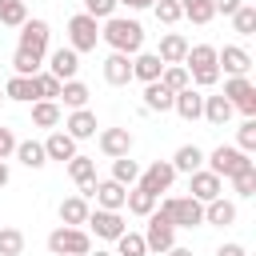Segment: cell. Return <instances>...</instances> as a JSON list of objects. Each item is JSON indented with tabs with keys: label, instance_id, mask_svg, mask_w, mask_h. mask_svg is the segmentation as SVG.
<instances>
[{
	"label": "cell",
	"instance_id": "cell-1",
	"mask_svg": "<svg viewBox=\"0 0 256 256\" xmlns=\"http://www.w3.org/2000/svg\"><path fill=\"white\" fill-rule=\"evenodd\" d=\"M100 40H104L112 52L136 56V52H144V24L132 20V16H108L104 28H100Z\"/></svg>",
	"mask_w": 256,
	"mask_h": 256
},
{
	"label": "cell",
	"instance_id": "cell-2",
	"mask_svg": "<svg viewBox=\"0 0 256 256\" xmlns=\"http://www.w3.org/2000/svg\"><path fill=\"white\" fill-rule=\"evenodd\" d=\"M184 68H188V80L192 88H212L220 80V64H216V48L212 44H188V56H184Z\"/></svg>",
	"mask_w": 256,
	"mask_h": 256
},
{
	"label": "cell",
	"instance_id": "cell-3",
	"mask_svg": "<svg viewBox=\"0 0 256 256\" xmlns=\"http://www.w3.org/2000/svg\"><path fill=\"white\" fill-rule=\"evenodd\" d=\"M156 212H164L172 220V228H200L204 224V204L192 196H160Z\"/></svg>",
	"mask_w": 256,
	"mask_h": 256
},
{
	"label": "cell",
	"instance_id": "cell-4",
	"mask_svg": "<svg viewBox=\"0 0 256 256\" xmlns=\"http://www.w3.org/2000/svg\"><path fill=\"white\" fill-rule=\"evenodd\" d=\"M204 168H208V172H216L220 180H232L236 172L252 168V156H248V152H240L236 144H220V148L204 152Z\"/></svg>",
	"mask_w": 256,
	"mask_h": 256
},
{
	"label": "cell",
	"instance_id": "cell-5",
	"mask_svg": "<svg viewBox=\"0 0 256 256\" xmlns=\"http://www.w3.org/2000/svg\"><path fill=\"white\" fill-rule=\"evenodd\" d=\"M48 252L52 256H88L92 252V236L88 228H52L48 232Z\"/></svg>",
	"mask_w": 256,
	"mask_h": 256
},
{
	"label": "cell",
	"instance_id": "cell-6",
	"mask_svg": "<svg viewBox=\"0 0 256 256\" xmlns=\"http://www.w3.org/2000/svg\"><path fill=\"white\" fill-rule=\"evenodd\" d=\"M48 36H52L48 20L32 16V20H24V24H20V44H16V52H24V56H32V60H40V64H44V56H48Z\"/></svg>",
	"mask_w": 256,
	"mask_h": 256
},
{
	"label": "cell",
	"instance_id": "cell-7",
	"mask_svg": "<svg viewBox=\"0 0 256 256\" xmlns=\"http://www.w3.org/2000/svg\"><path fill=\"white\" fill-rule=\"evenodd\" d=\"M100 44V20H92L88 12H76L68 20V48L80 56V52H96Z\"/></svg>",
	"mask_w": 256,
	"mask_h": 256
},
{
	"label": "cell",
	"instance_id": "cell-8",
	"mask_svg": "<svg viewBox=\"0 0 256 256\" xmlns=\"http://www.w3.org/2000/svg\"><path fill=\"white\" fill-rule=\"evenodd\" d=\"M220 96H224L236 112H244V120H256V84H252L248 76H228Z\"/></svg>",
	"mask_w": 256,
	"mask_h": 256
},
{
	"label": "cell",
	"instance_id": "cell-9",
	"mask_svg": "<svg viewBox=\"0 0 256 256\" xmlns=\"http://www.w3.org/2000/svg\"><path fill=\"white\" fill-rule=\"evenodd\" d=\"M84 224H88V236H96V240H108V244H116V240L128 232L124 216H120V212H104V208H92Z\"/></svg>",
	"mask_w": 256,
	"mask_h": 256
},
{
	"label": "cell",
	"instance_id": "cell-10",
	"mask_svg": "<svg viewBox=\"0 0 256 256\" xmlns=\"http://www.w3.org/2000/svg\"><path fill=\"white\" fill-rule=\"evenodd\" d=\"M144 220H148V228H144L140 236H144L148 252H160V256H164V252L176 244V228H172V220H168L164 212H152V216H144Z\"/></svg>",
	"mask_w": 256,
	"mask_h": 256
},
{
	"label": "cell",
	"instance_id": "cell-11",
	"mask_svg": "<svg viewBox=\"0 0 256 256\" xmlns=\"http://www.w3.org/2000/svg\"><path fill=\"white\" fill-rule=\"evenodd\" d=\"M172 180H176V168H172L168 160H152L148 168H140L136 188H144V192H152V196H164V192L172 188Z\"/></svg>",
	"mask_w": 256,
	"mask_h": 256
},
{
	"label": "cell",
	"instance_id": "cell-12",
	"mask_svg": "<svg viewBox=\"0 0 256 256\" xmlns=\"http://www.w3.org/2000/svg\"><path fill=\"white\" fill-rule=\"evenodd\" d=\"M64 168H68L72 184L80 188L76 196H84V200H88V196H92V188H96V160H92V156H84V152H76V156H72Z\"/></svg>",
	"mask_w": 256,
	"mask_h": 256
},
{
	"label": "cell",
	"instance_id": "cell-13",
	"mask_svg": "<svg viewBox=\"0 0 256 256\" xmlns=\"http://www.w3.org/2000/svg\"><path fill=\"white\" fill-rule=\"evenodd\" d=\"M96 144L108 160H120V156H132V132L128 128H100L96 132Z\"/></svg>",
	"mask_w": 256,
	"mask_h": 256
},
{
	"label": "cell",
	"instance_id": "cell-14",
	"mask_svg": "<svg viewBox=\"0 0 256 256\" xmlns=\"http://www.w3.org/2000/svg\"><path fill=\"white\" fill-rule=\"evenodd\" d=\"M188 196H192V200H200V204H208V200L224 196V180H220L216 172L200 168V172H192V176H188Z\"/></svg>",
	"mask_w": 256,
	"mask_h": 256
},
{
	"label": "cell",
	"instance_id": "cell-15",
	"mask_svg": "<svg viewBox=\"0 0 256 256\" xmlns=\"http://www.w3.org/2000/svg\"><path fill=\"white\" fill-rule=\"evenodd\" d=\"M216 64H220V72H228V76H248L252 56H248V48H240V44H224V48H216Z\"/></svg>",
	"mask_w": 256,
	"mask_h": 256
},
{
	"label": "cell",
	"instance_id": "cell-16",
	"mask_svg": "<svg viewBox=\"0 0 256 256\" xmlns=\"http://www.w3.org/2000/svg\"><path fill=\"white\" fill-rule=\"evenodd\" d=\"M48 72L64 84V80H76V72H80V56L64 44V48H52L48 52Z\"/></svg>",
	"mask_w": 256,
	"mask_h": 256
},
{
	"label": "cell",
	"instance_id": "cell-17",
	"mask_svg": "<svg viewBox=\"0 0 256 256\" xmlns=\"http://www.w3.org/2000/svg\"><path fill=\"white\" fill-rule=\"evenodd\" d=\"M124 196H128L124 184H116V180H96V188H92L88 200H96V208H104V212H120V208H124Z\"/></svg>",
	"mask_w": 256,
	"mask_h": 256
},
{
	"label": "cell",
	"instance_id": "cell-18",
	"mask_svg": "<svg viewBox=\"0 0 256 256\" xmlns=\"http://www.w3.org/2000/svg\"><path fill=\"white\" fill-rule=\"evenodd\" d=\"M96 128H100V124H96V112H92V108H76V112H68V120H64V132H68L76 144H80V140H92Z\"/></svg>",
	"mask_w": 256,
	"mask_h": 256
},
{
	"label": "cell",
	"instance_id": "cell-19",
	"mask_svg": "<svg viewBox=\"0 0 256 256\" xmlns=\"http://www.w3.org/2000/svg\"><path fill=\"white\" fill-rule=\"evenodd\" d=\"M172 112L180 116V120H200V112H204V92L200 88H184V92H176L172 96Z\"/></svg>",
	"mask_w": 256,
	"mask_h": 256
},
{
	"label": "cell",
	"instance_id": "cell-20",
	"mask_svg": "<svg viewBox=\"0 0 256 256\" xmlns=\"http://www.w3.org/2000/svg\"><path fill=\"white\" fill-rule=\"evenodd\" d=\"M104 80H108L112 88H124V84L132 80V56L108 52V60H104Z\"/></svg>",
	"mask_w": 256,
	"mask_h": 256
},
{
	"label": "cell",
	"instance_id": "cell-21",
	"mask_svg": "<svg viewBox=\"0 0 256 256\" xmlns=\"http://www.w3.org/2000/svg\"><path fill=\"white\" fill-rule=\"evenodd\" d=\"M4 100H16V104H36V100H40L36 80H32V76H8V80H4Z\"/></svg>",
	"mask_w": 256,
	"mask_h": 256
},
{
	"label": "cell",
	"instance_id": "cell-22",
	"mask_svg": "<svg viewBox=\"0 0 256 256\" xmlns=\"http://www.w3.org/2000/svg\"><path fill=\"white\" fill-rule=\"evenodd\" d=\"M44 156H48V160L68 164V160L76 156V140H72L64 128H56V132H48V140H44Z\"/></svg>",
	"mask_w": 256,
	"mask_h": 256
},
{
	"label": "cell",
	"instance_id": "cell-23",
	"mask_svg": "<svg viewBox=\"0 0 256 256\" xmlns=\"http://www.w3.org/2000/svg\"><path fill=\"white\" fill-rule=\"evenodd\" d=\"M168 164L176 168V176H180V172H184V176H192V172H200V168H204V148H200V144H180V148H176V156H172Z\"/></svg>",
	"mask_w": 256,
	"mask_h": 256
},
{
	"label": "cell",
	"instance_id": "cell-24",
	"mask_svg": "<svg viewBox=\"0 0 256 256\" xmlns=\"http://www.w3.org/2000/svg\"><path fill=\"white\" fill-rule=\"evenodd\" d=\"M60 224L64 228H84V220H88V212H92V204L84 200V196H68V200H60Z\"/></svg>",
	"mask_w": 256,
	"mask_h": 256
},
{
	"label": "cell",
	"instance_id": "cell-25",
	"mask_svg": "<svg viewBox=\"0 0 256 256\" xmlns=\"http://www.w3.org/2000/svg\"><path fill=\"white\" fill-rule=\"evenodd\" d=\"M156 56H160V64H184V56H188V40H184L180 32H164Z\"/></svg>",
	"mask_w": 256,
	"mask_h": 256
},
{
	"label": "cell",
	"instance_id": "cell-26",
	"mask_svg": "<svg viewBox=\"0 0 256 256\" xmlns=\"http://www.w3.org/2000/svg\"><path fill=\"white\" fill-rule=\"evenodd\" d=\"M160 72H164V64H160L156 52H136V56H132V80L152 84V80H160Z\"/></svg>",
	"mask_w": 256,
	"mask_h": 256
},
{
	"label": "cell",
	"instance_id": "cell-27",
	"mask_svg": "<svg viewBox=\"0 0 256 256\" xmlns=\"http://www.w3.org/2000/svg\"><path fill=\"white\" fill-rule=\"evenodd\" d=\"M204 224H212V228H228V224H236V204L224 200V196L208 200V204H204Z\"/></svg>",
	"mask_w": 256,
	"mask_h": 256
},
{
	"label": "cell",
	"instance_id": "cell-28",
	"mask_svg": "<svg viewBox=\"0 0 256 256\" xmlns=\"http://www.w3.org/2000/svg\"><path fill=\"white\" fill-rule=\"evenodd\" d=\"M232 112H236V108L216 92V96H204V112H200V120H208L212 128H224V124L232 120Z\"/></svg>",
	"mask_w": 256,
	"mask_h": 256
},
{
	"label": "cell",
	"instance_id": "cell-29",
	"mask_svg": "<svg viewBox=\"0 0 256 256\" xmlns=\"http://www.w3.org/2000/svg\"><path fill=\"white\" fill-rule=\"evenodd\" d=\"M88 84L84 80H64V88H60V100L56 104H64L68 112H76V108H88Z\"/></svg>",
	"mask_w": 256,
	"mask_h": 256
},
{
	"label": "cell",
	"instance_id": "cell-30",
	"mask_svg": "<svg viewBox=\"0 0 256 256\" xmlns=\"http://www.w3.org/2000/svg\"><path fill=\"white\" fill-rule=\"evenodd\" d=\"M156 204H160V196H152V192H144V188H128V196H124V208L132 212V216H152L156 212Z\"/></svg>",
	"mask_w": 256,
	"mask_h": 256
},
{
	"label": "cell",
	"instance_id": "cell-31",
	"mask_svg": "<svg viewBox=\"0 0 256 256\" xmlns=\"http://www.w3.org/2000/svg\"><path fill=\"white\" fill-rule=\"evenodd\" d=\"M144 112H172V92L160 80L144 84Z\"/></svg>",
	"mask_w": 256,
	"mask_h": 256
},
{
	"label": "cell",
	"instance_id": "cell-32",
	"mask_svg": "<svg viewBox=\"0 0 256 256\" xmlns=\"http://www.w3.org/2000/svg\"><path fill=\"white\" fill-rule=\"evenodd\" d=\"M24 168H44L48 164V156H44V144L40 140H16V152H12Z\"/></svg>",
	"mask_w": 256,
	"mask_h": 256
},
{
	"label": "cell",
	"instance_id": "cell-33",
	"mask_svg": "<svg viewBox=\"0 0 256 256\" xmlns=\"http://www.w3.org/2000/svg\"><path fill=\"white\" fill-rule=\"evenodd\" d=\"M176 4H180V16H188L192 24H212L216 20L212 0H176Z\"/></svg>",
	"mask_w": 256,
	"mask_h": 256
},
{
	"label": "cell",
	"instance_id": "cell-34",
	"mask_svg": "<svg viewBox=\"0 0 256 256\" xmlns=\"http://www.w3.org/2000/svg\"><path fill=\"white\" fill-rule=\"evenodd\" d=\"M160 84H164L172 96H176V92H184V88H192V80H188V68H184V64H164Z\"/></svg>",
	"mask_w": 256,
	"mask_h": 256
},
{
	"label": "cell",
	"instance_id": "cell-35",
	"mask_svg": "<svg viewBox=\"0 0 256 256\" xmlns=\"http://www.w3.org/2000/svg\"><path fill=\"white\" fill-rule=\"evenodd\" d=\"M32 124L36 128H56L60 124V104L56 100H36L32 104Z\"/></svg>",
	"mask_w": 256,
	"mask_h": 256
},
{
	"label": "cell",
	"instance_id": "cell-36",
	"mask_svg": "<svg viewBox=\"0 0 256 256\" xmlns=\"http://www.w3.org/2000/svg\"><path fill=\"white\" fill-rule=\"evenodd\" d=\"M108 180H116V184L132 188V184L140 180V164H136L132 156H120V160H112V176H108Z\"/></svg>",
	"mask_w": 256,
	"mask_h": 256
},
{
	"label": "cell",
	"instance_id": "cell-37",
	"mask_svg": "<svg viewBox=\"0 0 256 256\" xmlns=\"http://www.w3.org/2000/svg\"><path fill=\"white\" fill-rule=\"evenodd\" d=\"M28 20V4L24 0H0V24L4 28H20Z\"/></svg>",
	"mask_w": 256,
	"mask_h": 256
},
{
	"label": "cell",
	"instance_id": "cell-38",
	"mask_svg": "<svg viewBox=\"0 0 256 256\" xmlns=\"http://www.w3.org/2000/svg\"><path fill=\"white\" fill-rule=\"evenodd\" d=\"M32 80H36V92H40V100H60V88H64V84H60V80H56L48 68H40Z\"/></svg>",
	"mask_w": 256,
	"mask_h": 256
},
{
	"label": "cell",
	"instance_id": "cell-39",
	"mask_svg": "<svg viewBox=\"0 0 256 256\" xmlns=\"http://www.w3.org/2000/svg\"><path fill=\"white\" fill-rule=\"evenodd\" d=\"M116 256H148L144 236H140V232H124V236L116 240Z\"/></svg>",
	"mask_w": 256,
	"mask_h": 256
},
{
	"label": "cell",
	"instance_id": "cell-40",
	"mask_svg": "<svg viewBox=\"0 0 256 256\" xmlns=\"http://www.w3.org/2000/svg\"><path fill=\"white\" fill-rule=\"evenodd\" d=\"M232 28H236L240 36H252V32H256V8H252V4H240V8L232 12Z\"/></svg>",
	"mask_w": 256,
	"mask_h": 256
},
{
	"label": "cell",
	"instance_id": "cell-41",
	"mask_svg": "<svg viewBox=\"0 0 256 256\" xmlns=\"http://www.w3.org/2000/svg\"><path fill=\"white\" fill-rule=\"evenodd\" d=\"M232 192H236L240 200H248V196H256V164L232 176Z\"/></svg>",
	"mask_w": 256,
	"mask_h": 256
},
{
	"label": "cell",
	"instance_id": "cell-42",
	"mask_svg": "<svg viewBox=\"0 0 256 256\" xmlns=\"http://www.w3.org/2000/svg\"><path fill=\"white\" fill-rule=\"evenodd\" d=\"M24 252V232L20 228H0V256H20Z\"/></svg>",
	"mask_w": 256,
	"mask_h": 256
},
{
	"label": "cell",
	"instance_id": "cell-43",
	"mask_svg": "<svg viewBox=\"0 0 256 256\" xmlns=\"http://www.w3.org/2000/svg\"><path fill=\"white\" fill-rule=\"evenodd\" d=\"M152 12H156V20H160V24H168V28L184 20V16H180V4H176V0H156V4H152Z\"/></svg>",
	"mask_w": 256,
	"mask_h": 256
},
{
	"label": "cell",
	"instance_id": "cell-44",
	"mask_svg": "<svg viewBox=\"0 0 256 256\" xmlns=\"http://www.w3.org/2000/svg\"><path fill=\"white\" fill-rule=\"evenodd\" d=\"M236 148L248 152V156L256 152V120H244V124L236 128Z\"/></svg>",
	"mask_w": 256,
	"mask_h": 256
},
{
	"label": "cell",
	"instance_id": "cell-45",
	"mask_svg": "<svg viewBox=\"0 0 256 256\" xmlns=\"http://www.w3.org/2000/svg\"><path fill=\"white\" fill-rule=\"evenodd\" d=\"M44 64L40 60H32V56H24V52H12V76H36Z\"/></svg>",
	"mask_w": 256,
	"mask_h": 256
},
{
	"label": "cell",
	"instance_id": "cell-46",
	"mask_svg": "<svg viewBox=\"0 0 256 256\" xmlns=\"http://www.w3.org/2000/svg\"><path fill=\"white\" fill-rule=\"evenodd\" d=\"M116 0H84V12L92 16V20H108V16H116Z\"/></svg>",
	"mask_w": 256,
	"mask_h": 256
},
{
	"label": "cell",
	"instance_id": "cell-47",
	"mask_svg": "<svg viewBox=\"0 0 256 256\" xmlns=\"http://www.w3.org/2000/svg\"><path fill=\"white\" fill-rule=\"evenodd\" d=\"M12 152H16V132H12V128H4V124H0V160H8V156H12Z\"/></svg>",
	"mask_w": 256,
	"mask_h": 256
},
{
	"label": "cell",
	"instance_id": "cell-48",
	"mask_svg": "<svg viewBox=\"0 0 256 256\" xmlns=\"http://www.w3.org/2000/svg\"><path fill=\"white\" fill-rule=\"evenodd\" d=\"M240 4H244V0H212V8H216V16H220V12H224V16H232V12L240 8Z\"/></svg>",
	"mask_w": 256,
	"mask_h": 256
},
{
	"label": "cell",
	"instance_id": "cell-49",
	"mask_svg": "<svg viewBox=\"0 0 256 256\" xmlns=\"http://www.w3.org/2000/svg\"><path fill=\"white\" fill-rule=\"evenodd\" d=\"M216 256H248V252H244V244L228 240V244H220V248H216Z\"/></svg>",
	"mask_w": 256,
	"mask_h": 256
},
{
	"label": "cell",
	"instance_id": "cell-50",
	"mask_svg": "<svg viewBox=\"0 0 256 256\" xmlns=\"http://www.w3.org/2000/svg\"><path fill=\"white\" fill-rule=\"evenodd\" d=\"M116 4H124V8H132V12H144V8H152V0H116Z\"/></svg>",
	"mask_w": 256,
	"mask_h": 256
},
{
	"label": "cell",
	"instance_id": "cell-51",
	"mask_svg": "<svg viewBox=\"0 0 256 256\" xmlns=\"http://www.w3.org/2000/svg\"><path fill=\"white\" fill-rule=\"evenodd\" d=\"M164 256H192V248H184V244H172Z\"/></svg>",
	"mask_w": 256,
	"mask_h": 256
},
{
	"label": "cell",
	"instance_id": "cell-52",
	"mask_svg": "<svg viewBox=\"0 0 256 256\" xmlns=\"http://www.w3.org/2000/svg\"><path fill=\"white\" fill-rule=\"evenodd\" d=\"M4 184H8V164L0 160V188H4Z\"/></svg>",
	"mask_w": 256,
	"mask_h": 256
},
{
	"label": "cell",
	"instance_id": "cell-53",
	"mask_svg": "<svg viewBox=\"0 0 256 256\" xmlns=\"http://www.w3.org/2000/svg\"><path fill=\"white\" fill-rule=\"evenodd\" d=\"M88 256H116V252H104V248H96V252H88Z\"/></svg>",
	"mask_w": 256,
	"mask_h": 256
},
{
	"label": "cell",
	"instance_id": "cell-54",
	"mask_svg": "<svg viewBox=\"0 0 256 256\" xmlns=\"http://www.w3.org/2000/svg\"><path fill=\"white\" fill-rule=\"evenodd\" d=\"M0 104H4V88H0Z\"/></svg>",
	"mask_w": 256,
	"mask_h": 256
},
{
	"label": "cell",
	"instance_id": "cell-55",
	"mask_svg": "<svg viewBox=\"0 0 256 256\" xmlns=\"http://www.w3.org/2000/svg\"><path fill=\"white\" fill-rule=\"evenodd\" d=\"M152 4H156V0H152Z\"/></svg>",
	"mask_w": 256,
	"mask_h": 256
},
{
	"label": "cell",
	"instance_id": "cell-56",
	"mask_svg": "<svg viewBox=\"0 0 256 256\" xmlns=\"http://www.w3.org/2000/svg\"><path fill=\"white\" fill-rule=\"evenodd\" d=\"M24 4H28V0H24Z\"/></svg>",
	"mask_w": 256,
	"mask_h": 256
}]
</instances>
